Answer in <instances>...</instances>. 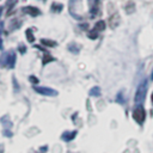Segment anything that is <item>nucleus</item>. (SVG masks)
Returning a JSON list of instances; mask_svg holds the SVG:
<instances>
[{
	"mask_svg": "<svg viewBox=\"0 0 153 153\" xmlns=\"http://www.w3.org/2000/svg\"><path fill=\"white\" fill-rule=\"evenodd\" d=\"M62 7H63L62 4H56V2H54V4L51 5V8H53L54 12H61Z\"/></svg>",
	"mask_w": 153,
	"mask_h": 153,
	"instance_id": "f8f14e48",
	"label": "nucleus"
},
{
	"mask_svg": "<svg viewBox=\"0 0 153 153\" xmlns=\"http://www.w3.org/2000/svg\"><path fill=\"white\" fill-rule=\"evenodd\" d=\"M2 48V42H1V38H0V49Z\"/></svg>",
	"mask_w": 153,
	"mask_h": 153,
	"instance_id": "f3484780",
	"label": "nucleus"
},
{
	"mask_svg": "<svg viewBox=\"0 0 153 153\" xmlns=\"http://www.w3.org/2000/svg\"><path fill=\"white\" fill-rule=\"evenodd\" d=\"M90 96H93V97H98L100 96V87L98 86H94L90 90Z\"/></svg>",
	"mask_w": 153,
	"mask_h": 153,
	"instance_id": "9d476101",
	"label": "nucleus"
},
{
	"mask_svg": "<svg viewBox=\"0 0 153 153\" xmlns=\"http://www.w3.org/2000/svg\"><path fill=\"white\" fill-rule=\"evenodd\" d=\"M88 37H90L91 39H96V38L98 37V32H96L94 30H92V31L88 33Z\"/></svg>",
	"mask_w": 153,
	"mask_h": 153,
	"instance_id": "4468645a",
	"label": "nucleus"
},
{
	"mask_svg": "<svg viewBox=\"0 0 153 153\" xmlns=\"http://www.w3.org/2000/svg\"><path fill=\"white\" fill-rule=\"evenodd\" d=\"M151 100H152V104H153V93L151 94Z\"/></svg>",
	"mask_w": 153,
	"mask_h": 153,
	"instance_id": "a211bd4d",
	"label": "nucleus"
},
{
	"mask_svg": "<svg viewBox=\"0 0 153 153\" xmlns=\"http://www.w3.org/2000/svg\"><path fill=\"white\" fill-rule=\"evenodd\" d=\"M133 118L139 123V124H142L145 118H146V112H145V109L142 108V105H137L134 111H133Z\"/></svg>",
	"mask_w": 153,
	"mask_h": 153,
	"instance_id": "f03ea898",
	"label": "nucleus"
},
{
	"mask_svg": "<svg viewBox=\"0 0 153 153\" xmlns=\"http://www.w3.org/2000/svg\"><path fill=\"white\" fill-rule=\"evenodd\" d=\"M25 33H26V39H27L29 42H33V41H35V37H33V35H32V30H31V29H27Z\"/></svg>",
	"mask_w": 153,
	"mask_h": 153,
	"instance_id": "9b49d317",
	"label": "nucleus"
},
{
	"mask_svg": "<svg viewBox=\"0 0 153 153\" xmlns=\"http://www.w3.org/2000/svg\"><path fill=\"white\" fill-rule=\"evenodd\" d=\"M19 47H20V51H22V53H24V51H25V48H24V45H23V44H20Z\"/></svg>",
	"mask_w": 153,
	"mask_h": 153,
	"instance_id": "dca6fc26",
	"label": "nucleus"
},
{
	"mask_svg": "<svg viewBox=\"0 0 153 153\" xmlns=\"http://www.w3.org/2000/svg\"><path fill=\"white\" fill-rule=\"evenodd\" d=\"M41 43L45 47H55L56 45V42L55 41H51V39H47V38H42L41 39Z\"/></svg>",
	"mask_w": 153,
	"mask_h": 153,
	"instance_id": "1a4fd4ad",
	"label": "nucleus"
},
{
	"mask_svg": "<svg viewBox=\"0 0 153 153\" xmlns=\"http://www.w3.org/2000/svg\"><path fill=\"white\" fill-rule=\"evenodd\" d=\"M0 153H2V146H0Z\"/></svg>",
	"mask_w": 153,
	"mask_h": 153,
	"instance_id": "6ab92c4d",
	"label": "nucleus"
},
{
	"mask_svg": "<svg viewBox=\"0 0 153 153\" xmlns=\"http://www.w3.org/2000/svg\"><path fill=\"white\" fill-rule=\"evenodd\" d=\"M29 79H30V81H31V82H33L35 85H37V84H38V79H37V78H35L33 75H31Z\"/></svg>",
	"mask_w": 153,
	"mask_h": 153,
	"instance_id": "2eb2a0df",
	"label": "nucleus"
},
{
	"mask_svg": "<svg viewBox=\"0 0 153 153\" xmlns=\"http://www.w3.org/2000/svg\"><path fill=\"white\" fill-rule=\"evenodd\" d=\"M104 29H105V22H104V20H99V22L96 23L93 30H94L96 32H99V31H103Z\"/></svg>",
	"mask_w": 153,
	"mask_h": 153,
	"instance_id": "0eeeda50",
	"label": "nucleus"
},
{
	"mask_svg": "<svg viewBox=\"0 0 153 153\" xmlns=\"http://www.w3.org/2000/svg\"><path fill=\"white\" fill-rule=\"evenodd\" d=\"M151 79H153V71H152V74H151Z\"/></svg>",
	"mask_w": 153,
	"mask_h": 153,
	"instance_id": "aec40b11",
	"label": "nucleus"
},
{
	"mask_svg": "<svg viewBox=\"0 0 153 153\" xmlns=\"http://www.w3.org/2000/svg\"><path fill=\"white\" fill-rule=\"evenodd\" d=\"M51 61H54V57H51V55H44L43 60H42V63L45 65L47 62H51Z\"/></svg>",
	"mask_w": 153,
	"mask_h": 153,
	"instance_id": "ddd939ff",
	"label": "nucleus"
},
{
	"mask_svg": "<svg viewBox=\"0 0 153 153\" xmlns=\"http://www.w3.org/2000/svg\"><path fill=\"white\" fill-rule=\"evenodd\" d=\"M14 62H16L14 53H12V51H11V54H10V53H7V62H6V65H7L8 67L13 68V67H14Z\"/></svg>",
	"mask_w": 153,
	"mask_h": 153,
	"instance_id": "423d86ee",
	"label": "nucleus"
},
{
	"mask_svg": "<svg viewBox=\"0 0 153 153\" xmlns=\"http://www.w3.org/2000/svg\"><path fill=\"white\" fill-rule=\"evenodd\" d=\"M88 2V7H90V12L92 16H94L98 12V7H99V0H87Z\"/></svg>",
	"mask_w": 153,
	"mask_h": 153,
	"instance_id": "20e7f679",
	"label": "nucleus"
},
{
	"mask_svg": "<svg viewBox=\"0 0 153 153\" xmlns=\"http://www.w3.org/2000/svg\"><path fill=\"white\" fill-rule=\"evenodd\" d=\"M147 87H148V80L147 79H143L137 88H136V92H135V97H134V100H135V104L136 105H142L145 98H146V93H147Z\"/></svg>",
	"mask_w": 153,
	"mask_h": 153,
	"instance_id": "f257e3e1",
	"label": "nucleus"
},
{
	"mask_svg": "<svg viewBox=\"0 0 153 153\" xmlns=\"http://www.w3.org/2000/svg\"><path fill=\"white\" fill-rule=\"evenodd\" d=\"M33 90H35L36 92H38L39 94H42V96L54 97V96L57 94V91H55V90H53V88H50V87H43V86H37V85H35V86H33Z\"/></svg>",
	"mask_w": 153,
	"mask_h": 153,
	"instance_id": "7ed1b4c3",
	"label": "nucleus"
},
{
	"mask_svg": "<svg viewBox=\"0 0 153 153\" xmlns=\"http://www.w3.org/2000/svg\"><path fill=\"white\" fill-rule=\"evenodd\" d=\"M69 131H66L63 135H62V139L65 140V141H71V140H73L74 139V136L76 135V131H71V134H68Z\"/></svg>",
	"mask_w": 153,
	"mask_h": 153,
	"instance_id": "6e6552de",
	"label": "nucleus"
},
{
	"mask_svg": "<svg viewBox=\"0 0 153 153\" xmlns=\"http://www.w3.org/2000/svg\"><path fill=\"white\" fill-rule=\"evenodd\" d=\"M24 12L29 13L32 17H36V16H38L41 13V11L37 7H35V6H26V7H24Z\"/></svg>",
	"mask_w": 153,
	"mask_h": 153,
	"instance_id": "39448f33",
	"label": "nucleus"
}]
</instances>
